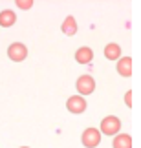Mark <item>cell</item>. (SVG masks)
Masks as SVG:
<instances>
[{
    "label": "cell",
    "instance_id": "cell-1",
    "mask_svg": "<svg viewBox=\"0 0 141 148\" xmlns=\"http://www.w3.org/2000/svg\"><path fill=\"white\" fill-rule=\"evenodd\" d=\"M119 130H121V121H119V117L108 115V117H105L103 121H101L99 132L103 134V135H117V134H119Z\"/></svg>",
    "mask_w": 141,
    "mask_h": 148
},
{
    "label": "cell",
    "instance_id": "cell-2",
    "mask_svg": "<svg viewBox=\"0 0 141 148\" xmlns=\"http://www.w3.org/2000/svg\"><path fill=\"white\" fill-rule=\"evenodd\" d=\"M75 88H77V95H81V97H84V95H90V93H94V90H95V81H94V77L92 75H81L77 79V82H75Z\"/></svg>",
    "mask_w": 141,
    "mask_h": 148
},
{
    "label": "cell",
    "instance_id": "cell-3",
    "mask_svg": "<svg viewBox=\"0 0 141 148\" xmlns=\"http://www.w3.org/2000/svg\"><path fill=\"white\" fill-rule=\"evenodd\" d=\"M81 141H83V146L86 148H95L99 146L101 143V132L97 128H86L81 135Z\"/></svg>",
    "mask_w": 141,
    "mask_h": 148
},
{
    "label": "cell",
    "instance_id": "cell-4",
    "mask_svg": "<svg viewBox=\"0 0 141 148\" xmlns=\"http://www.w3.org/2000/svg\"><path fill=\"white\" fill-rule=\"evenodd\" d=\"M8 57H9L13 62H22V60H26V57H28V48H26V44H22V42H13V44L8 48Z\"/></svg>",
    "mask_w": 141,
    "mask_h": 148
},
{
    "label": "cell",
    "instance_id": "cell-5",
    "mask_svg": "<svg viewBox=\"0 0 141 148\" xmlns=\"http://www.w3.org/2000/svg\"><path fill=\"white\" fill-rule=\"evenodd\" d=\"M86 101H84V97H81V95H72V97L66 101V108H68L70 113H75V115H79V113H84L86 112Z\"/></svg>",
    "mask_w": 141,
    "mask_h": 148
},
{
    "label": "cell",
    "instance_id": "cell-6",
    "mask_svg": "<svg viewBox=\"0 0 141 148\" xmlns=\"http://www.w3.org/2000/svg\"><path fill=\"white\" fill-rule=\"evenodd\" d=\"M116 70H117V73H119L121 77L128 79L132 75V57H123V59H119Z\"/></svg>",
    "mask_w": 141,
    "mask_h": 148
},
{
    "label": "cell",
    "instance_id": "cell-7",
    "mask_svg": "<svg viewBox=\"0 0 141 148\" xmlns=\"http://www.w3.org/2000/svg\"><path fill=\"white\" fill-rule=\"evenodd\" d=\"M75 60L79 62V64H90V62L94 60V51H92V48H88V46L79 48L75 51Z\"/></svg>",
    "mask_w": 141,
    "mask_h": 148
},
{
    "label": "cell",
    "instance_id": "cell-8",
    "mask_svg": "<svg viewBox=\"0 0 141 148\" xmlns=\"http://www.w3.org/2000/svg\"><path fill=\"white\" fill-rule=\"evenodd\" d=\"M17 22V15L13 9H4L0 11V26L2 27H11Z\"/></svg>",
    "mask_w": 141,
    "mask_h": 148
},
{
    "label": "cell",
    "instance_id": "cell-9",
    "mask_svg": "<svg viewBox=\"0 0 141 148\" xmlns=\"http://www.w3.org/2000/svg\"><path fill=\"white\" fill-rule=\"evenodd\" d=\"M105 57L108 60H119L121 59V46L116 42H110L105 46Z\"/></svg>",
    "mask_w": 141,
    "mask_h": 148
},
{
    "label": "cell",
    "instance_id": "cell-10",
    "mask_svg": "<svg viewBox=\"0 0 141 148\" xmlns=\"http://www.w3.org/2000/svg\"><path fill=\"white\" fill-rule=\"evenodd\" d=\"M112 146L114 148H132V137L128 134H117L114 135Z\"/></svg>",
    "mask_w": 141,
    "mask_h": 148
},
{
    "label": "cell",
    "instance_id": "cell-11",
    "mask_svg": "<svg viewBox=\"0 0 141 148\" xmlns=\"http://www.w3.org/2000/svg\"><path fill=\"white\" fill-rule=\"evenodd\" d=\"M61 29H63L64 35L73 37L77 33V20L73 18V16H66L64 22H63V26H61Z\"/></svg>",
    "mask_w": 141,
    "mask_h": 148
},
{
    "label": "cell",
    "instance_id": "cell-12",
    "mask_svg": "<svg viewBox=\"0 0 141 148\" xmlns=\"http://www.w3.org/2000/svg\"><path fill=\"white\" fill-rule=\"evenodd\" d=\"M17 8H19V9H31L33 8V0H17Z\"/></svg>",
    "mask_w": 141,
    "mask_h": 148
},
{
    "label": "cell",
    "instance_id": "cell-13",
    "mask_svg": "<svg viewBox=\"0 0 141 148\" xmlns=\"http://www.w3.org/2000/svg\"><path fill=\"white\" fill-rule=\"evenodd\" d=\"M125 104L128 108H132V92H127L125 93Z\"/></svg>",
    "mask_w": 141,
    "mask_h": 148
},
{
    "label": "cell",
    "instance_id": "cell-14",
    "mask_svg": "<svg viewBox=\"0 0 141 148\" xmlns=\"http://www.w3.org/2000/svg\"><path fill=\"white\" fill-rule=\"evenodd\" d=\"M20 148H30V146H20Z\"/></svg>",
    "mask_w": 141,
    "mask_h": 148
}]
</instances>
